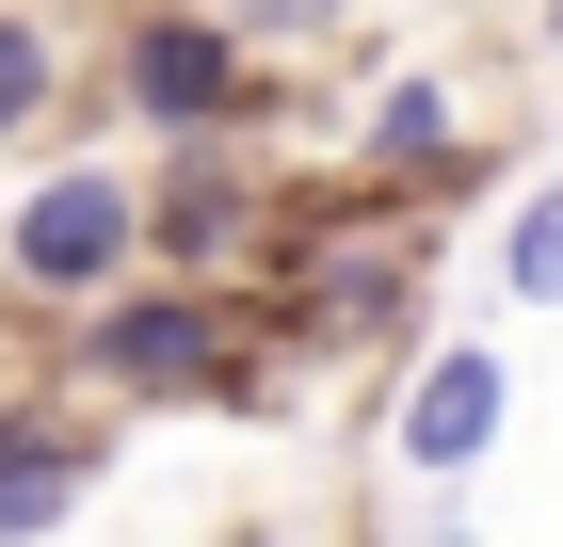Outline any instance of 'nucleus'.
I'll return each instance as SVG.
<instances>
[{
	"label": "nucleus",
	"instance_id": "423d86ee",
	"mask_svg": "<svg viewBox=\"0 0 563 547\" xmlns=\"http://www.w3.org/2000/svg\"><path fill=\"white\" fill-rule=\"evenodd\" d=\"M81 483H97V435H81V419H48V403H0V547L65 532V515H81Z\"/></svg>",
	"mask_w": 563,
	"mask_h": 547
},
{
	"label": "nucleus",
	"instance_id": "9d476101",
	"mask_svg": "<svg viewBox=\"0 0 563 547\" xmlns=\"http://www.w3.org/2000/svg\"><path fill=\"white\" fill-rule=\"evenodd\" d=\"M225 33H339V0H225Z\"/></svg>",
	"mask_w": 563,
	"mask_h": 547
},
{
	"label": "nucleus",
	"instance_id": "39448f33",
	"mask_svg": "<svg viewBox=\"0 0 563 547\" xmlns=\"http://www.w3.org/2000/svg\"><path fill=\"white\" fill-rule=\"evenodd\" d=\"M242 242H258V177H242L210 129H194V145L145 177V258H162V274H225Z\"/></svg>",
	"mask_w": 563,
	"mask_h": 547
},
{
	"label": "nucleus",
	"instance_id": "7ed1b4c3",
	"mask_svg": "<svg viewBox=\"0 0 563 547\" xmlns=\"http://www.w3.org/2000/svg\"><path fill=\"white\" fill-rule=\"evenodd\" d=\"M113 97H130L145 129H177V145H194V129H242L274 81H242V33H225V17H130Z\"/></svg>",
	"mask_w": 563,
	"mask_h": 547
},
{
	"label": "nucleus",
	"instance_id": "0eeeda50",
	"mask_svg": "<svg viewBox=\"0 0 563 547\" xmlns=\"http://www.w3.org/2000/svg\"><path fill=\"white\" fill-rule=\"evenodd\" d=\"M434 162H451V81L402 65V81L371 97V177H434Z\"/></svg>",
	"mask_w": 563,
	"mask_h": 547
},
{
	"label": "nucleus",
	"instance_id": "1a4fd4ad",
	"mask_svg": "<svg viewBox=\"0 0 563 547\" xmlns=\"http://www.w3.org/2000/svg\"><path fill=\"white\" fill-rule=\"evenodd\" d=\"M499 291H516V306H563V177L516 194V226H499Z\"/></svg>",
	"mask_w": 563,
	"mask_h": 547
},
{
	"label": "nucleus",
	"instance_id": "6e6552de",
	"mask_svg": "<svg viewBox=\"0 0 563 547\" xmlns=\"http://www.w3.org/2000/svg\"><path fill=\"white\" fill-rule=\"evenodd\" d=\"M48 97H65V48H48V17H16V0H0V145H16V129H48Z\"/></svg>",
	"mask_w": 563,
	"mask_h": 547
},
{
	"label": "nucleus",
	"instance_id": "f257e3e1",
	"mask_svg": "<svg viewBox=\"0 0 563 547\" xmlns=\"http://www.w3.org/2000/svg\"><path fill=\"white\" fill-rule=\"evenodd\" d=\"M130 258H145V177L113 162H48L16 210H0V274L48 306H97V291H130Z\"/></svg>",
	"mask_w": 563,
	"mask_h": 547
},
{
	"label": "nucleus",
	"instance_id": "f03ea898",
	"mask_svg": "<svg viewBox=\"0 0 563 547\" xmlns=\"http://www.w3.org/2000/svg\"><path fill=\"white\" fill-rule=\"evenodd\" d=\"M81 354H97V386H130V403H194V386H225V371H242V354H225L210 274H162V291H97Z\"/></svg>",
	"mask_w": 563,
	"mask_h": 547
},
{
	"label": "nucleus",
	"instance_id": "20e7f679",
	"mask_svg": "<svg viewBox=\"0 0 563 547\" xmlns=\"http://www.w3.org/2000/svg\"><path fill=\"white\" fill-rule=\"evenodd\" d=\"M499 403H516V354H499V338L419 354V386H402V467H419V483H467V467L499 451Z\"/></svg>",
	"mask_w": 563,
	"mask_h": 547
}]
</instances>
